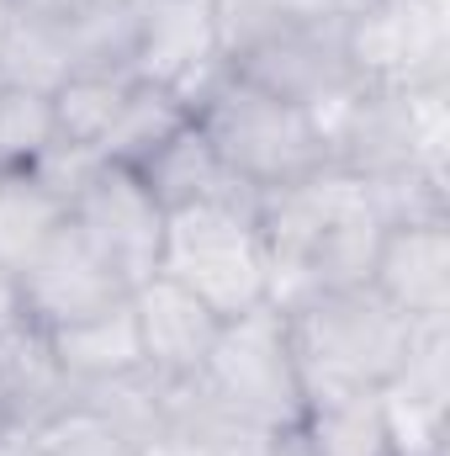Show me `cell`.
<instances>
[{
	"mask_svg": "<svg viewBox=\"0 0 450 456\" xmlns=\"http://www.w3.org/2000/svg\"><path fill=\"white\" fill-rule=\"evenodd\" d=\"M260 244H265V303L292 308L313 292L366 287L382 244V218L371 208L366 181L329 165L302 186L260 197Z\"/></svg>",
	"mask_w": 450,
	"mask_h": 456,
	"instance_id": "1",
	"label": "cell"
},
{
	"mask_svg": "<svg viewBox=\"0 0 450 456\" xmlns=\"http://www.w3.org/2000/svg\"><path fill=\"white\" fill-rule=\"evenodd\" d=\"M281 314H286V340H292V361H297L302 403L382 393L398 377V366L414 345V330H419L398 308H387L371 287L313 292Z\"/></svg>",
	"mask_w": 450,
	"mask_h": 456,
	"instance_id": "2",
	"label": "cell"
},
{
	"mask_svg": "<svg viewBox=\"0 0 450 456\" xmlns=\"http://www.w3.org/2000/svg\"><path fill=\"white\" fill-rule=\"evenodd\" d=\"M191 122L207 133L218 159L254 197L302 186L308 175L329 170V149H324L313 117L249 80H238L233 69H223L213 80V91L191 107Z\"/></svg>",
	"mask_w": 450,
	"mask_h": 456,
	"instance_id": "3",
	"label": "cell"
},
{
	"mask_svg": "<svg viewBox=\"0 0 450 456\" xmlns=\"http://www.w3.org/2000/svg\"><path fill=\"white\" fill-rule=\"evenodd\" d=\"M159 276L181 281L218 319L265 303V244L260 202H197L165 213Z\"/></svg>",
	"mask_w": 450,
	"mask_h": 456,
	"instance_id": "4",
	"label": "cell"
},
{
	"mask_svg": "<svg viewBox=\"0 0 450 456\" xmlns=\"http://www.w3.org/2000/svg\"><path fill=\"white\" fill-rule=\"evenodd\" d=\"M197 382L228 414H238L244 425H254L265 436L297 430L302 409H308L302 382H297V361H292V340H286V314L270 303L223 319Z\"/></svg>",
	"mask_w": 450,
	"mask_h": 456,
	"instance_id": "5",
	"label": "cell"
},
{
	"mask_svg": "<svg viewBox=\"0 0 450 456\" xmlns=\"http://www.w3.org/2000/svg\"><path fill=\"white\" fill-rule=\"evenodd\" d=\"M344 53L355 80L382 91L450 80V16L419 0H376L344 21Z\"/></svg>",
	"mask_w": 450,
	"mask_h": 456,
	"instance_id": "6",
	"label": "cell"
},
{
	"mask_svg": "<svg viewBox=\"0 0 450 456\" xmlns=\"http://www.w3.org/2000/svg\"><path fill=\"white\" fill-rule=\"evenodd\" d=\"M69 224L85 233V244L122 276V287L133 292L138 281H149L159 271V249H165V208L154 202V191L127 170V165H96L85 175V186L69 202Z\"/></svg>",
	"mask_w": 450,
	"mask_h": 456,
	"instance_id": "7",
	"label": "cell"
},
{
	"mask_svg": "<svg viewBox=\"0 0 450 456\" xmlns=\"http://www.w3.org/2000/svg\"><path fill=\"white\" fill-rule=\"evenodd\" d=\"M228 69L292 107H318L339 91L355 86L350 53H344V16H324V21H286L270 27L265 37H254L249 48H238L228 59Z\"/></svg>",
	"mask_w": 450,
	"mask_h": 456,
	"instance_id": "8",
	"label": "cell"
},
{
	"mask_svg": "<svg viewBox=\"0 0 450 456\" xmlns=\"http://www.w3.org/2000/svg\"><path fill=\"white\" fill-rule=\"evenodd\" d=\"M223 69L228 64L218 48L213 0H143V27H138V53H133L138 80L165 86L191 112Z\"/></svg>",
	"mask_w": 450,
	"mask_h": 456,
	"instance_id": "9",
	"label": "cell"
},
{
	"mask_svg": "<svg viewBox=\"0 0 450 456\" xmlns=\"http://www.w3.org/2000/svg\"><path fill=\"white\" fill-rule=\"evenodd\" d=\"M16 297H21V324L32 330H59L85 314H101L127 297L122 276L85 244V233L64 224L21 271H16Z\"/></svg>",
	"mask_w": 450,
	"mask_h": 456,
	"instance_id": "10",
	"label": "cell"
},
{
	"mask_svg": "<svg viewBox=\"0 0 450 456\" xmlns=\"http://www.w3.org/2000/svg\"><path fill=\"white\" fill-rule=\"evenodd\" d=\"M366 287L408 324H450V218L382 228Z\"/></svg>",
	"mask_w": 450,
	"mask_h": 456,
	"instance_id": "11",
	"label": "cell"
},
{
	"mask_svg": "<svg viewBox=\"0 0 450 456\" xmlns=\"http://www.w3.org/2000/svg\"><path fill=\"white\" fill-rule=\"evenodd\" d=\"M127 303H133V319H138L143 366H149L154 377L186 382V377L202 371L207 350H213L218 330H223V319H218L202 297H191L181 281H170V276L154 271L149 281H138V287L127 292Z\"/></svg>",
	"mask_w": 450,
	"mask_h": 456,
	"instance_id": "12",
	"label": "cell"
},
{
	"mask_svg": "<svg viewBox=\"0 0 450 456\" xmlns=\"http://www.w3.org/2000/svg\"><path fill=\"white\" fill-rule=\"evenodd\" d=\"M276 436L244 425L197 382H165V425L138 446V456H270Z\"/></svg>",
	"mask_w": 450,
	"mask_h": 456,
	"instance_id": "13",
	"label": "cell"
},
{
	"mask_svg": "<svg viewBox=\"0 0 450 456\" xmlns=\"http://www.w3.org/2000/svg\"><path fill=\"white\" fill-rule=\"evenodd\" d=\"M75 398V382L59 371L48 335L32 324H16L0 335V436L32 441L43 419H53Z\"/></svg>",
	"mask_w": 450,
	"mask_h": 456,
	"instance_id": "14",
	"label": "cell"
},
{
	"mask_svg": "<svg viewBox=\"0 0 450 456\" xmlns=\"http://www.w3.org/2000/svg\"><path fill=\"white\" fill-rule=\"evenodd\" d=\"M133 175L154 191V202L165 213L197 208V202H260L223 159H218V149L207 143V133L197 122H186L181 133H170Z\"/></svg>",
	"mask_w": 450,
	"mask_h": 456,
	"instance_id": "15",
	"label": "cell"
},
{
	"mask_svg": "<svg viewBox=\"0 0 450 456\" xmlns=\"http://www.w3.org/2000/svg\"><path fill=\"white\" fill-rule=\"evenodd\" d=\"M43 335H48V350H53L59 371L75 387L143 371V340H138V319H133V303L127 297L112 303V308H101V314L75 319V324L43 330Z\"/></svg>",
	"mask_w": 450,
	"mask_h": 456,
	"instance_id": "16",
	"label": "cell"
},
{
	"mask_svg": "<svg viewBox=\"0 0 450 456\" xmlns=\"http://www.w3.org/2000/svg\"><path fill=\"white\" fill-rule=\"evenodd\" d=\"M69 224V202L48 191L32 170L0 175V265L16 276L59 228Z\"/></svg>",
	"mask_w": 450,
	"mask_h": 456,
	"instance_id": "17",
	"label": "cell"
},
{
	"mask_svg": "<svg viewBox=\"0 0 450 456\" xmlns=\"http://www.w3.org/2000/svg\"><path fill=\"white\" fill-rule=\"evenodd\" d=\"M292 436L302 441L308 456H398L376 393L308 403V414H302V425H297Z\"/></svg>",
	"mask_w": 450,
	"mask_h": 456,
	"instance_id": "18",
	"label": "cell"
},
{
	"mask_svg": "<svg viewBox=\"0 0 450 456\" xmlns=\"http://www.w3.org/2000/svg\"><path fill=\"white\" fill-rule=\"evenodd\" d=\"M138 75L133 69H75L48 102H53V127H59V143H75V149H91L107 138V127L117 122V112L127 107Z\"/></svg>",
	"mask_w": 450,
	"mask_h": 456,
	"instance_id": "19",
	"label": "cell"
},
{
	"mask_svg": "<svg viewBox=\"0 0 450 456\" xmlns=\"http://www.w3.org/2000/svg\"><path fill=\"white\" fill-rule=\"evenodd\" d=\"M53 27L69 48V69H133L143 0H91L80 16Z\"/></svg>",
	"mask_w": 450,
	"mask_h": 456,
	"instance_id": "20",
	"label": "cell"
},
{
	"mask_svg": "<svg viewBox=\"0 0 450 456\" xmlns=\"http://www.w3.org/2000/svg\"><path fill=\"white\" fill-rule=\"evenodd\" d=\"M392 107H398L403 165L450 186V80L403 86V91H392Z\"/></svg>",
	"mask_w": 450,
	"mask_h": 456,
	"instance_id": "21",
	"label": "cell"
},
{
	"mask_svg": "<svg viewBox=\"0 0 450 456\" xmlns=\"http://www.w3.org/2000/svg\"><path fill=\"white\" fill-rule=\"evenodd\" d=\"M191 122V112L165 91V86H149V80H138L133 86V96H127V107L117 112V122L107 127V138L96 143V159H107V165H127V170H138L170 133H181Z\"/></svg>",
	"mask_w": 450,
	"mask_h": 456,
	"instance_id": "22",
	"label": "cell"
},
{
	"mask_svg": "<svg viewBox=\"0 0 450 456\" xmlns=\"http://www.w3.org/2000/svg\"><path fill=\"white\" fill-rule=\"evenodd\" d=\"M69 75H75V69H69V48H64L59 27H53V21L16 16V21H11V37H5V48H0V80L53 96Z\"/></svg>",
	"mask_w": 450,
	"mask_h": 456,
	"instance_id": "23",
	"label": "cell"
},
{
	"mask_svg": "<svg viewBox=\"0 0 450 456\" xmlns=\"http://www.w3.org/2000/svg\"><path fill=\"white\" fill-rule=\"evenodd\" d=\"M32 456H138V446L75 393L53 419L32 430Z\"/></svg>",
	"mask_w": 450,
	"mask_h": 456,
	"instance_id": "24",
	"label": "cell"
},
{
	"mask_svg": "<svg viewBox=\"0 0 450 456\" xmlns=\"http://www.w3.org/2000/svg\"><path fill=\"white\" fill-rule=\"evenodd\" d=\"M53 143H59L53 102H48L43 91L5 86V80H0V175H5V170H27V165L43 159Z\"/></svg>",
	"mask_w": 450,
	"mask_h": 456,
	"instance_id": "25",
	"label": "cell"
},
{
	"mask_svg": "<svg viewBox=\"0 0 450 456\" xmlns=\"http://www.w3.org/2000/svg\"><path fill=\"white\" fill-rule=\"evenodd\" d=\"M91 0H11V11L16 16H32V21H69V16H80Z\"/></svg>",
	"mask_w": 450,
	"mask_h": 456,
	"instance_id": "26",
	"label": "cell"
},
{
	"mask_svg": "<svg viewBox=\"0 0 450 456\" xmlns=\"http://www.w3.org/2000/svg\"><path fill=\"white\" fill-rule=\"evenodd\" d=\"M21 324V297H16V276L0 265V335Z\"/></svg>",
	"mask_w": 450,
	"mask_h": 456,
	"instance_id": "27",
	"label": "cell"
},
{
	"mask_svg": "<svg viewBox=\"0 0 450 456\" xmlns=\"http://www.w3.org/2000/svg\"><path fill=\"white\" fill-rule=\"evenodd\" d=\"M329 5H334V16H344V21H350V16H360L366 5H376V0H329Z\"/></svg>",
	"mask_w": 450,
	"mask_h": 456,
	"instance_id": "28",
	"label": "cell"
},
{
	"mask_svg": "<svg viewBox=\"0 0 450 456\" xmlns=\"http://www.w3.org/2000/svg\"><path fill=\"white\" fill-rule=\"evenodd\" d=\"M11 21H16V11H11V0H0V48H5V37H11Z\"/></svg>",
	"mask_w": 450,
	"mask_h": 456,
	"instance_id": "29",
	"label": "cell"
},
{
	"mask_svg": "<svg viewBox=\"0 0 450 456\" xmlns=\"http://www.w3.org/2000/svg\"><path fill=\"white\" fill-rule=\"evenodd\" d=\"M419 5H430V11H446V16H450V0H419Z\"/></svg>",
	"mask_w": 450,
	"mask_h": 456,
	"instance_id": "30",
	"label": "cell"
},
{
	"mask_svg": "<svg viewBox=\"0 0 450 456\" xmlns=\"http://www.w3.org/2000/svg\"><path fill=\"white\" fill-rule=\"evenodd\" d=\"M27 456H32V452H27Z\"/></svg>",
	"mask_w": 450,
	"mask_h": 456,
	"instance_id": "31",
	"label": "cell"
}]
</instances>
